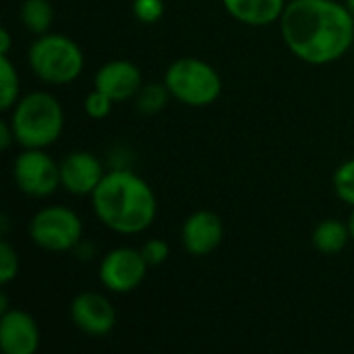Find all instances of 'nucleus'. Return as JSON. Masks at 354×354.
I'll return each instance as SVG.
<instances>
[{
	"label": "nucleus",
	"instance_id": "f257e3e1",
	"mask_svg": "<svg viewBox=\"0 0 354 354\" xmlns=\"http://www.w3.org/2000/svg\"><path fill=\"white\" fill-rule=\"evenodd\" d=\"M278 23L286 48L313 66L340 60L354 44V17L338 0H290Z\"/></svg>",
	"mask_w": 354,
	"mask_h": 354
},
{
	"label": "nucleus",
	"instance_id": "f03ea898",
	"mask_svg": "<svg viewBox=\"0 0 354 354\" xmlns=\"http://www.w3.org/2000/svg\"><path fill=\"white\" fill-rule=\"evenodd\" d=\"M95 218L116 234H141L158 216V199L145 178L129 168H112L91 193Z\"/></svg>",
	"mask_w": 354,
	"mask_h": 354
},
{
	"label": "nucleus",
	"instance_id": "7ed1b4c3",
	"mask_svg": "<svg viewBox=\"0 0 354 354\" xmlns=\"http://www.w3.org/2000/svg\"><path fill=\"white\" fill-rule=\"evenodd\" d=\"M10 127L21 147L46 149L64 131V110L50 91H31L12 106Z\"/></svg>",
	"mask_w": 354,
	"mask_h": 354
},
{
	"label": "nucleus",
	"instance_id": "20e7f679",
	"mask_svg": "<svg viewBox=\"0 0 354 354\" xmlns=\"http://www.w3.org/2000/svg\"><path fill=\"white\" fill-rule=\"evenodd\" d=\"M27 62L33 75L46 85H68L85 68V54L81 46L62 33L35 35L27 50Z\"/></svg>",
	"mask_w": 354,
	"mask_h": 354
},
{
	"label": "nucleus",
	"instance_id": "39448f33",
	"mask_svg": "<svg viewBox=\"0 0 354 354\" xmlns=\"http://www.w3.org/2000/svg\"><path fill=\"white\" fill-rule=\"evenodd\" d=\"M164 83L172 100L189 108H205L222 95V77L205 60L183 56L170 62L164 73Z\"/></svg>",
	"mask_w": 354,
	"mask_h": 354
},
{
	"label": "nucleus",
	"instance_id": "423d86ee",
	"mask_svg": "<svg viewBox=\"0 0 354 354\" xmlns=\"http://www.w3.org/2000/svg\"><path fill=\"white\" fill-rule=\"evenodd\" d=\"M27 234L35 247L48 253H66L83 241V220L64 205H48L33 214Z\"/></svg>",
	"mask_w": 354,
	"mask_h": 354
},
{
	"label": "nucleus",
	"instance_id": "0eeeda50",
	"mask_svg": "<svg viewBox=\"0 0 354 354\" xmlns=\"http://www.w3.org/2000/svg\"><path fill=\"white\" fill-rule=\"evenodd\" d=\"M12 178L23 195L46 199L60 187V162L46 153V149L23 147L12 162Z\"/></svg>",
	"mask_w": 354,
	"mask_h": 354
},
{
	"label": "nucleus",
	"instance_id": "6e6552de",
	"mask_svg": "<svg viewBox=\"0 0 354 354\" xmlns=\"http://www.w3.org/2000/svg\"><path fill=\"white\" fill-rule=\"evenodd\" d=\"M147 272L149 263L145 261L141 249L116 247L102 257L97 278L106 290L114 295H129L145 282Z\"/></svg>",
	"mask_w": 354,
	"mask_h": 354
},
{
	"label": "nucleus",
	"instance_id": "1a4fd4ad",
	"mask_svg": "<svg viewBox=\"0 0 354 354\" xmlns=\"http://www.w3.org/2000/svg\"><path fill=\"white\" fill-rule=\"evenodd\" d=\"M71 319L81 334L89 338H104L116 328V309L108 297L85 290L71 301Z\"/></svg>",
	"mask_w": 354,
	"mask_h": 354
},
{
	"label": "nucleus",
	"instance_id": "9d476101",
	"mask_svg": "<svg viewBox=\"0 0 354 354\" xmlns=\"http://www.w3.org/2000/svg\"><path fill=\"white\" fill-rule=\"evenodd\" d=\"M106 170L93 151L77 149L60 160V187L75 197H91Z\"/></svg>",
	"mask_w": 354,
	"mask_h": 354
},
{
	"label": "nucleus",
	"instance_id": "9b49d317",
	"mask_svg": "<svg viewBox=\"0 0 354 354\" xmlns=\"http://www.w3.org/2000/svg\"><path fill=\"white\" fill-rule=\"evenodd\" d=\"M224 241V222L216 212L197 209L183 222L180 243L191 257L212 255Z\"/></svg>",
	"mask_w": 354,
	"mask_h": 354
},
{
	"label": "nucleus",
	"instance_id": "f8f14e48",
	"mask_svg": "<svg viewBox=\"0 0 354 354\" xmlns=\"http://www.w3.org/2000/svg\"><path fill=\"white\" fill-rule=\"evenodd\" d=\"M41 334L35 317L23 309L0 313V348L4 354H35Z\"/></svg>",
	"mask_w": 354,
	"mask_h": 354
},
{
	"label": "nucleus",
	"instance_id": "ddd939ff",
	"mask_svg": "<svg viewBox=\"0 0 354 354\" xmlns=\"http://www.w3.org/2000/svg\"><path fill=\"white\" fill-rule=\"evenodd\" d=\"M93 87L110 95L116 104L133 100L143 87V73L131 60H110L93 75Z\"/></svg>",
	"mask_w": 354,
	"mask_h": 354
},
{
	"label": "nucleus",
	"instance_id": "4468645a",
	"mask_svg": "<svg viewBox=\"0 0 354 354\" xmlns=\"http://www.w3.org/2000/svg\"><path fill=\"white\" fill-rule=\"evenodd\" d=\"M286 0H222L224 10L239 23L249 27H266L278 23Z\"/></svg>",
	"mask_w": 354,
	"mask_h": 354
},
{
	"label": "nucleus",
	"instance_id": "2eb2a0df",
	"mask_svg": "<svg viewBox=\"0 0 354 354\" xmlns=\"http://www.w3.org/2000/svg\"><path fill=\"white\" fill-rule=\"evenodd\" d=\"M353 241L348 222H342L338 218H326L322 220L311 234V245L322 255H338L346 249V245Z\"/></svg>",
	"mask_w": 354,
	"mask_h": 354
},
{
	"label": "nucleus",
	"instance_id": "dca6fc26",
	"mask_svg": "<svg viewBox=\"0 0 354 354\" xmlns=\"http://www.w3.org/2000/svg\"><path fill=\"white\" fill-rule=\"evenodd\" d=\"M54 21V8L50 0H23L21 23L31 35H44L50 31Z\"/></svg>",
	"mask_w": 354,
	"mask_h": 354
},
{
	"label": "nucleus",
	"instance_id": "f3484780",
	"mask_svg": "<svg viewBox=\"0 0 354 354\" xmlns=\"http://www.w3.org/2000/svg\"><path fill=\"white\" fill-rule=\"evenodd\" d=\"M21 97V79L10 56L0 54V110L8 112Z\"/></svg>",
	"mask_w": 354,
	"mask_h": 354
},
{
	"label": "nucleus",
	"instance_id": "a211bd4d",
	"mask_svg": "<svg viewBox=\"0 0 354 354\" xmlns=\"http://www.w3.org/2000/svg\"><path fill=\"white\" fill-rule=\"evenodd\" d=\"M170 91L166 87V83H143V87L139 89V93L135 95V104L137 110L145 116L158 114L166 108L168 100H170Z\"/></svg>",
	"mask_w": 354,
	"mask_h": 354
},
{
	"label": "nucleus",
	"instance_id": "6ab92c4d",
	"mask_svg": "<svg viewBox=\"0 0 354 354\" xmlns=\"http://www.w3.org/2000/svg\"><path fill=\"white\" fill-rule=\"evenodd\" d=\"M332 185H334L336 197H338L342 203L354 207V158L353 160L342 162V164L336 168V172H334V176H332Z\"/></svg>",
	"mask_w": 354,
	"mask_h": 354
},
{
	"label": "nucleus",
	"instance_id": "aec40b11",
	"mask_svg": "<svg viewBox=\"0 0 354 354\" xmlns=\"http://www.w3.org/2000/svg\"><path fill=\"white\" fill-rule=\"evenodd\" d=\"M114 104H116V102H114L110 95H106L104 91H100V89L93 87V89L85 95L83 110H85V114H87L89 118H93V120H104V118L110 116Z\"/></svg>",
	"mask_w": 354,
	"mask_h": 354
},
{
	"label": "nucleus",
	"instance_id": "412c9836",
	"mask_svg": "<svg viewBox=\"0 0 354 354\" xmlns=\"http://www.w3.org/2000/svg\"><path fill=\"white\" fill-rule=\"evenodd\" d=\"M19 276V255L17 249L2 236L0 241V282L2 286H8Z\"/></svg>",
	"mask_w": 354,
	"mask_h": 354
},
{
	"label": "nucleus",
	"instance_id": "4be33fe9",
	"mask_svg": "<svg viewBox=\"0 0 354 354\" xmlns=\"http://www.w3.org/2000/svg\"><path fill=\"white\" fill-rule=\"evenodd\" d=\"M166 12L164 0H133V15L143 25L158 23Z\"/></svg>",
	"mask_w": 354,
	"mask_h": 354
},
{
	"label": "nucleus",
	"instance_id": "5701e85b",
	"mask_svg": "<svg viewBox=\"0 0 354 354\" xmlns=\"http://www.w3.org/2000/svg\"><path fill=\"white\" fill-rule=\"evenodd\" d=\"M141 253L145 257V261L149 263V268H158L162 263L168 261L170 257V247L166 241L162 239H149L141 245Z\"/></svg>",
	"mask_w": 354,
	"mask_h": 354
},
{
	"label": "nucleus",
	"instance_id": "b1692460",
	"mask_svg": "<svg viewBox=\"0 0 354 354\" xmlns=\"http://www.w3.org/2000/svg\"><path fill=\"white\" fill-rule=\"evenodd\" d=\"M12 143H17V137L10 127V120H0V149L6 151V149H10Z\"/></svg>",
	"mask_w": 354,
	"mask_h": 354
},
{
	"label": "nucleus",
	"instance_id": "393cba45",
	"mask_svg": "<svg viewBox=\"0 0 354 354\" xmlns=\"http://www.w3.org/2000/svg\"><path fill=\"white\" fill-rule=\"evenodd\" d=\"M10 46H12L10 31H8V29H2V31H0V54L8 56V54H10Z\"/></svg>",
	"mask_w": 354,
	"mask_h": 354
},
{
	"label": "nucleus",
	"instance_id": "a878e982",
	"mask_svg": "<svg viewBox=\"0 0 354 354\" xmlns=\"http://www.w3.org/2000/svg\"><path fill=\"white\" fill-rule=\"evenodd\" d=\"M348 228H351V236H353L354 241V207L353 212H351V216H348Z\"/></svg>",
	"mask_w": 354,
	"mask_h": 354
},
{
	"label": "nucleus",
	"instance_id": "bb28decb",
	"mask_svg": "<svg viewBox=\"0 0 354 354\" xmlns=\"http://www.w3.org/2000/svg\"><path fill=\"white\" fill-rule=\"evenodd\" d=\"M6 232H8V218L2 216V236H6Z\"/></svg>",
	"mask_w": 354,
	"mask_h": 354
},
{
	"label": "nucleus",
	"instance_id": "cd10ccee",
	"mask_svg": "<svg viewBox=\"0 0 354 354\" xmlns=\"http://www.w3.org/2000/svg\"><path fill=\"white\" fill-rule=\"evenodd\" d=\"M344 4H346V8L351 10V15L354 17V0H344Z\"/></svg>",
	"mask_w": 354,
	"mask_h": 354
}]
</instances>
